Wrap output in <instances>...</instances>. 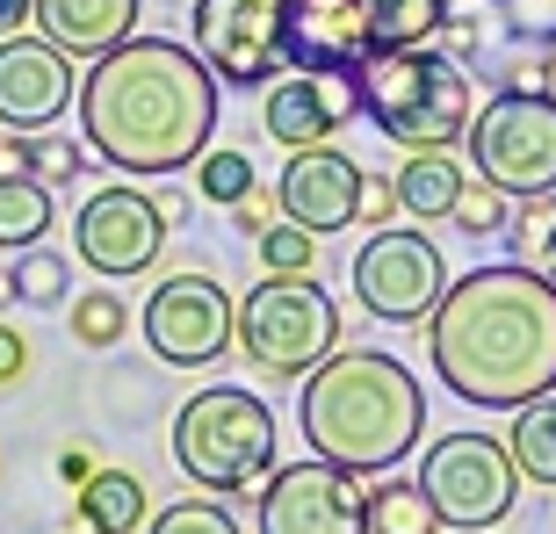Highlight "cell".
<instances>
[{"label": "cell", "mask_w": 556, "mask_h": 534, "mask_svg": "<svg viewBox=\"0 0 556 534\" xmlns=\"http://www.w3.org/2000/svg\"><path fill=\"white\" fill-rule=\"evenodd\" d=\"M427 361L463 405L520 411L556 391V282L528 260L470 267L427 318Z\"/></svg>", "instance_id": "obj_1"}, {"label": "cell", "mask_w": 556, "mask_h": 534, "mask_svg": "<svg viewBox=\"0 0 556 534\" xmlns=\"http://www.w3.org/2000/svg\"><path fill=\"white\" fill-rule=\"evenodd\" d=\"M80 138L116 174H181L217 144V73L195 59V43L124 37L87 59Z\"/></svg>", "instance_id": "obj_2"}, {"label": "cell", "mask_w": 556, "mask_h": 534, "mask_svg": "<svg viewBox=\"0 0 556 534\" xmlns=\"http://www.w3.org/2000/svg\"><path fill=\"white\" fill-rule=\"evenodd\" d=\"M304 448L318 462L369 476V470H397L427 433V391L397 354L332 347L318 369L304 376Z\"/></svg>", "instance_id": "obj_3"}, {"label": "cell", "mask_w": 556, "mask_h": 534, "mask_svg": "<svg viewBox=\"0 0 556 534\" xmlns=\"http://www.w3.org/2000/svg\"><path fill=\"white\" fill-rule=\"evenodd\" d=\"M362 116L405 152H448L470 130L477 94L463 59L433 51V43H397L362 65Z\"/></svg>", "instance_id": "obj_4"}, {"label": "cell", "mask_w": 556, "mask_h": 534, "mask_svg": "<svg viewBox=\"0 0 556 534\" xmlns=\"http://www.w3.org/2000/svg\"><path fill=\"white\" fill-rule=\"evenodd\" d=\"M174 462L195 492L247 498L275 470V411L247 383H210L174 411Z\"/></svg>", "instance_id": "obj_5"}, {"label": "cell", "mask_w": 556, "mask_h": 534, "mask_svg": "<svg viewBox=\"0 0 556 534\" xmlns=\"http://www.w3.org/2000/svg\"><path fill=\"white\" fill-rule=\"evenodd\" d=\"M231 347L275 383H304L340 347V304L311 275H261L247 304H231Z\"/></svg>", "instance_id": "obj_6"}, {"label": "cell", "mask_w": 556, "mask_h": 534, "mask_svg": "<svg viewBox=\"0 0 556 534\" xmlns=\"http://www.w3.org/2000/svg\"><path fill=\"white\" fill-rule=\"evenodd\" d=\"M477 181H492L514 203L556 195V94L549 87H498L463 130Z\"/></svg>", "instance_id": "obj_7"}, {"label": "cell", "mask_w": 556, "mask_h": 534, "mask_svg": "<svg viewBox=\"0 0 556 534\" xmlns=\"http://www.w3.org/2000/svg\"><path fill=\"white\" fill-rule=\"evenodd\" d=\"M419 492L441 513V527H498L520 498V470H514V455H506V441L463 427V433H441L427 448Z\"/></svg>", "instance_id": "obj_8"}, {"label": "cell", "mask_w": 556, "mask_h": 534, "mask_svg": "<svg viewBox=\"0 0 556 534\" xmlns=\"http://www.w3.org/2000/svg\"><path fill=\"white\" fill-rule=\"evenodd\" d=\"M441 289H448V260H441V246H433L419 225H383L354 253V296H362V310L383 318V326H419V318H433Z\"/></svg>", "instance_id": "obj_9"}, {"label": "cell", "mask_w": 556, "mask_h": 534, "mask_svg": "<svg viewBox=\"0 0 556 534\" xmlns=\"http://www.w3.org/2000/svg\"><path fill=\"white\" fill-rule=\"evenodd\" d=\"M188 43L225 87H268L289 65V15L282 0H195Z\"/></svg>", "instance_id": "obj_10"}, {"label": "cell", "mask_w": 556, "mask_h": 534, "mask_svg": "<svg viewBox=\"0 0 556 534\" xmlns=\"http://www.w3.org/2000/svg\"><path fill=\"white\" fill-rule=\"evenodd\" d=\"M144 347L160 354L166 369H210L231 347V296L217 275H166L144 296Z\"/></svg>", "instance_id": "obj_11"}, {"label": "cell", "mask_w": 556, "mask_h": 534, "mask_svg": "<svg viewBox=\"0 0 556 534\" xmlns=\"http://www.w3.org/2000/svg\"><path fill=\"white\" fill-rule=\"evenodd\" d=\"M253 527L261 534H369L362 527V476L340 470V462H318V455L289 462V470H268Z\"/></svg>", "instance_id": "obj_12"}, {"label": "cell", "mask_w": 556, "mask_h": 534, "mask_svg": "<svg viewBox=\"0 0 556 534\" xmlns=\"http://www.w3.org/2000/svg\"><path fill=\"white\" fill-rule=\"evenodd\" d=\"M160 246H166V209L152 203L144 188L109 181V188H94L80 203V217H73V253H80L94 275H109V282L144 275V267L160 260Z\"/></svg>", "instance_id": "obj_13"}, {"label": "cell", "mask_w": 556, "mask_h": 534, "mask_svg": "<svg viewBox=\"0 0 556 534\" xmlns=\"http://www.w3.org/2000/svg\"><path fill=\"white\" fill-rule=\"evenodd\" d=\"M354 116H362V73H340V65H296V73L261 87V130H268L282 152L326 144L332 130H348Z\"/></svg>", "instance_id": "obj_14"}, {"label": "cell", "mask_w": 556, "mask_h": 534, "mask_svg": "<svg viewBox=\"0 0 556 534\" xmlns=\"http://www.w3.org/2000/svg\"><path fill=\"white\" fill-rule=\"evenodd\" d=\"M362 166L348 152H332V144H304V152H289L282 181H275V203H282L289 225H304L311 239H326V231H354L362 217Z\"/></svg>", "instance_id": "obj_15"}, {"label": "cell", "mask_w": 556, "mask_h": 534, "mask_svg": "<svg viewBox=\"0 0 556 534\" xmlns=\"http://www.w3.org/2000/svg\"><path fill=\"white\" fill-rule=\"evenodd\" d=\"M73 109V59L51 37H0V130H51Z\"/></svg>", "instance_id": "obj_16"}, {"label": "cell", "mask_w": 556, "mask_h": 534, "mask_svg": "<svg viewBox=\"0 0 556 534\" xmlns=\"http://www.w3.org/2000/svg\"><path fill=\"white\" fill-rule=\"evenodd\" d=\"M289 15V65H340L362 73L376 59L369 0H282Z\"/></svg>", "instance_id": "obj_17"}, {"label": "cell", "mask_w": 556, "mask_h": 534, "mask_svg": "<svg viewBox=\"0 0 556 534\" xmlns=\"http://www.w3.org/2000/svg\"><path fill=\"white\" fill-rule=\"evenodd\" d=\"M144 0H37V29L65 59H102L124 37H138Z\"/></svg>", "instance_id": "obj_18"}, {"label": "cell", "mask_w": 556, "mask_h": 534, "mask_svg": "<svg viewBox=\"0 0 556 534\" xmlns=\"http://www.w3.org/2000/svg\"><path fill=\"white\" fill-rule=\"evenodd\" d=\"M391 188H397V209H405V217L441 225V217H455V203H463V166H455L448 152H405Z\"/></svg>", "instance_id": "obj_19"}, {"label": "cell", "mask_w": 556, "mask_h": 534, "mask_svg": "<svg viewBox=\"0 0 556 534\" xmlns=\"http://www.w3.org/2000/svg\"><path fill=\"white\" fill-rule=\"evenodd\" d=\"M73 506H80L87 534H138L144 520H152V498H144L138 470H94L80 492H73Z\"/></svg>", "instance_id": "obj_20"}, {"label": "cell", "mask_w": 556, "mask_h": 534, "mask_svg": "<svg viewBox=\"0 0 556 534\" xmlns=\"http://www.w3.org/2000/svg\"><path fill=\"white\" fill-rule=\"evenodd\" d=\"M362 527L369 534H448L441 513L427 506V492H419V476H383V484H369V492H362Z\"/></svg>", "instance_id": "obj_21"}, {"label": "cell", "mask_w": 556, "mask_h": 534, "mask_svg": "<svg viewBox=\"0 0 556 534\" xmlns=\"http://www.w3.org/2000/svg\"><path fill=\"white\" fill-rule=\"evenodd\" d=\"M0 296H15L29 310H51V304H73V260L51 246H22L0 275Z\"/></svg>", "instance_id": "obj_22"}, {"label": "cell", "mask_w": 556, "mask_h": 534, "mask_svg": "<svg viewBox=\"0 0 556 534\" xmlns=\"http://www.w3.org/2000/svg\"><path fill=\"white\" fill-rule=\"evenodd\" d=\"M51 217H59V203H51V188L29 181V174H0V246L22 253V246H43V231H51Z\"/></svg>", "instance_id": "obj_23"}, {"label": "cell", "mask_w": 556, "mask_h": 534, "mask_svg": "<svg viewBox=\"0 0 556 534\" xmlns=\"http://www.w3.org/2000/svg\"><path fill=\"white\" fill-rule=\"evenodd\" d=\"M506 455L528 484H556V391L549 397H528L514 411V433H506Z\"/></svg>", "instance_id": "obj_24"}, {"label": "cell", "mask_w": 556, "mask_h": 534, "mask_svg": "<svg viewBox=\"0 0 556 534\" xmlns=\"http://www.w3.org/2000/svg\"><path fill=\"white\" fill-rule=\"evenodd\" d=\"M0 152H8V166L15 174H29V181H80L87 174V144L80 138H59V130H15V144L0 138Z\"/></svg>", "instance_id": "obj_25"}, {"label": "cell", "mask_w": 556, "mask_h": 534, "mask_svg": "<svg viewBox=\"0 0 556 534\" xmlns=\"http://www.w3.org/2000/svg\"><path fill=\"white\" fill-rule=\"evenodd\" d=\"M448 22V0H369V37L376 51H397V43H433Z\"/></svg>", "instance_id": "obj_26"}, {"label": "cell", "mask_w": 556, "mask_h": 534, "mask_svg": "<svg viewBox=\"0 0 556 534\" xmlns=\"http://www.w3.org/2000/svg\"><path fill=\"white\" fill-rule=\"evenodd\" d=\"M253 188H261V174H253V160L231 152V144H210L203 160H195V195H203V203L231 209V203H247Z\"/></svg>", "instance_id": "obj_27"}, {"label": "cell", "mask_w": 556, "mask_h": 534, "mask_svg": "<svg viewBox=\"0 0 556 534\" xmlns=\"http://www.w3.org/2000/svg\"><path fill=\"white\" fill-rule=\"evenodd\" d=\"M124 332H130V304L116 289H80V296H73V340H80V347L109 354Z\"/></svg>", "instance_id": "obj_28"}, {"label": "cell", "mask_w": 556, "mask_h": 534, "mask_svg": "<svg viewBox=\"0 0 556 534\" xmlns=\"http://www.w3.org/2000/svg\"><path fill=\"white\" fill-rule=\"evenodd\" d=\"M253 246H261V267H268V275H311V260H318V239H311L304 225H289V217H275Z\"/></svg>", "instance_id": "obj_29"}, {"label": "cell", "mask_w": 556, "mask_h": 534, "mask_svg": "<svg viewBox=\"0 0 556 534\" xmlns=\"http://www.w3.org/2000/svg\"><path fill=\"white\" fill-rule=\"evenodd\" d=\"M144 534H247V527H239L217 498H181V506H166V513L144 520Z\"/></svg>", "instance_id": "obj_30"}, {"label": "cell", "mask_w": 556, "mask_h": 534, "mask_svg": "<svg viewBox=\"0 0 556 534\" xmlns=\"http://www.w3.org/2000/svg\"><path fill=\"white\" fill-rule=\"evenodd\" d=\"M506 203H514V195H498L492 181H463V203H455V225L470 231V239H477V231H498V225H506Z\"/></svg>", "instance_id": "obj_31"}, {"label": "cell", "mask_w": 556, "mask_h": 534, "mask_svg": "<svg viewBox=\"0 0 556 534\" xmlns=\"http://www.w3.org/2000/svg\"><path fill=\"white\" fill-rule=\"evenodd\" d=\"M275 209H282V203H275V195H261V188H253L247 203H231V225H239V239H261V231L275 225Z\"/></svg>", "instance_id": "obj_32"}, {"label": "cell", "mask_w": 556, "mask_h": 534, "mask_svg": "<svg viewBox=\"0 0 556 534\" xmlns=\"http://www.w3.org/2000/svg\"><path fill=\"white\" fill-rule=\"evenodd\" d=\"M22 376H29V340L15 326H0V391H15Z\"/></svg>", "instance_id": "obj_33"}, {"label": "cell", "mask_w": 556, "mask_h": 534, "mask_svg": "<svg viewBox=\"0 0 556 534\" xmlns=\"http://www.w3.org/2000/svg\"><path fill=\"white\" fill-rule=\"evenodd\" d=\"M391 209H397V188H391V181H376V174H369V181H362V217H354V225L383 231V217H391Z\"/></svg>", "instance_id": "obj_34"}, {"label": "cell", "mask_w": 556, "mask_h": 534, "mask_svg": "<svg viewBox=\"0 0 556 534\" xmlns=\"http://www.w3.org/2000/svg\"><path fill=\"white\" fill-rule=\"evenodd\" d=\"M94 470H102V462H94V455H87V448H59V476H65V484H73V492H80V484H87V476H94Z\"/></svg>", "instance_id": "obj_35"}, {"label": "cell", "mask_w": 556, "mask_h": 534, "mask_svg": "<svg viewBox=\"0 0 556 534\" xmlns=\"http://www.w3.org/2000/svg\"><path fill=\"white\" fill-rule=\"evenodd\" d=\"M29 15H37V0H0V37H15Z\"/></svg>", "instance_id": "obj_36"}, {"label": "cell", "mask_w": 556, "mask_h": 534, "mask_svg": "<svg viewBox=\"0 0 556 534\" xmlns=\"http://www.w3.org/2000/svg\"><path fill=\"white\" fill-rule=\"evenodd\" d=\"M542 260H549V267H542V275H549V282H556V217H549V231H542Z\"/></svg>", "instance_id": "obj_37"}, {"label": "cell", "mask_w": 556, "mask_h": 534, "mask_svg": "<svg viewBox=\"0 0 556 534\" xmlns=\"http://www.w3.org/2000/svg\"><path fill=\"white\" fill-rule=\"evenodd\" d=\"M448 534H492V527H448Z\"/></svg>", "instance_id": "obj_38"}, {"label": "cell", "mask_w": 556, "mask_h": 534, "mask_svg": "<svg viewBox=\"0 0 556 534\" xmlns=\"http://www.w3.org/2000/svg\"><path fill=\"white\" fill-rule=\"evenodd\" d=\"M477 8H514V0H477Z\"/></svg>", "instance_id": "obj_39"}]
</instances>
